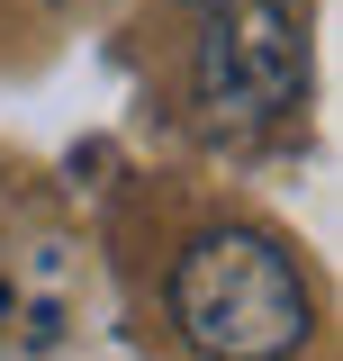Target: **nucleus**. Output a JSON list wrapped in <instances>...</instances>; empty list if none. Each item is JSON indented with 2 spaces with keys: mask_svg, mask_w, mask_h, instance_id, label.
Here are the masks:
<instances>
[{
  "mask_svg": "<svg viewBox=\"0 0 343 361\" xmlns=\"http://www.w3.org/2000/svg\"><path fill=\"white\" fill-rule=\"evenodd\" d=\"M172 325L208 361H289L316 334V298L271 235L217 226L190 235V253L172 262Z\"/></svg>",
  "mask_w": 343,
  "mask_h": 361,
  "instance_id": "nucleus-1",
  "label": "nucleus"
},
{
  "mask_svg": "<svg viewBox=\"0 0 343 361\" xmlns=\"http://www.w3.org/2000/svg\"><path fill=\"white\" fill-rule=\"evenodd\" d=\"M307 82L289 0H208L199 18V109L217 127H271Z\"/></svg>",
  "mask_w": 343,
  "mask_h": 361,
  "instance_id": "nucleus-2",
  "label": "nucleus"
}]
</instances>
